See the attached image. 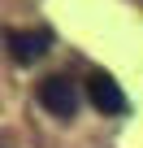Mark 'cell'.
<instances>
[{"label": "cell", "mask_w": 143, "mask_h": 148, "mask_svg": "<svg viewBox=\"0 0 143 148\" xmlns=\"http://www.w3.org/2000/svg\"><path fill=\"white\" fill-rule=\"evenodd\" d=\"M39 105L56 118H74L78 113V87L65 79V74H48L39 83Z\"/></svg>", "instance_id": "obj_1"}, {"label": "cell", "mask_w": 143, "mask_h": 148, "mask_svg": "<svg viewBox=\"0 0 143 148\" xmlns=\"http://www.w3.org/2000/svg\"><path fill=\"white\" fill-rule=\"evenodd\" d=\"M87 100L100 109V113H126L130 109V100H126V92L117 87V79H113V74H91V79H87Z\"/></svg>", "instance_id": "obj_2"}, {"label": "cell", "mask_w": 143, "mask_h": 148, "mask_svg": "<svg viewBox=\"0 0 143 148\" xmlns=\"http://www.w3.org/2000/svg\"><path fill=\"white\" fill-rule=\"evenodd\" d=\"M48 44H52L48 31H9V48H13V61H18V65L39 61V57L48 52Z\"/></svg>", "instance_id": "obj_3"}]
</instances>
